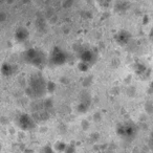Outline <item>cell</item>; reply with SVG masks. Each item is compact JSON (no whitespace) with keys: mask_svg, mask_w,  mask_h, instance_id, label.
<instances>
[{"mask_svg":"<svg viewBox=\"0 0 153 153\" xmlns=\"http://www.w3.org/2000/svg\"><path fill=\"white\" fill-rule=\"evenodd\" d=\"M65 59L63 56V53H62L60 49H58L57 51H53V61L55 62V63H62L63 62V60Z\"/></svg>","mask_w":153,"mask_h":153,"instance_id":"obj_1","label":"cell"},{"mask_svg":"<svg viewBox=\"0 0 153 153\" xmlns=\"http://www.w3.org/2000/svg\"><path fill=\"white\" fill-rule=\"evenodd\" d=\"M151 146H152L153 147V134H151Z\"/></svg>","mask_w":153,"mask_h":153,"instance_id":"obj_2","label":"cell"}]
</instances>
